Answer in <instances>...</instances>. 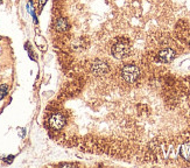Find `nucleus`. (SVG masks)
Masks as SVG:
<instances>
[{"instance_id":"9d476101","label":"nucleus","mask_w":190,"mask_h":168,"mask_svg":"<svg viewBox=\"0 0 190 168\" xmlns=\"http://www.w3.org/2000/svg\"><path fill=\"white\" fill-rule=\"evenodd\" d=\"M1 2H2V0H0V4H1Z\"/></svg>"},{"instance_id":"39448f33","label":"nucleus","mask_w":190,"mask_h":168,"mask_svg":"<svg viewBox=\"0 0 190 168\" xmlns=\"http://www.w3.org/2000/svg\"><path fill=\"white\" fill-rule=\"evenodd\" d=\"M158 57H159V60L161 62L168 63V62H172L175 59V52L172 48H165L159 53Z\"/></svg>"},{"instance_id":"1a4fd4ad","label":"nucleus","mask_w":190,"mask_h":168,"mask_svg":"<svg viewBox=\"0 0 190 168\" xmlns=\"http://www.w3.org/2000/svg\"><path fill=\"white\" fill-rule=\"evenodd\" d=\"M13 159H14V155H9V156H7V159H6V162H7V163H11V162H12V161H13Z\"/></svg>"},{"instance_id":"6e6552de","label":"nucleus","mask_w":190,"mask_h":168,"mask_svg":"<svg viewBox=\"0 0 190 168\" xmlns=\"http://www.w3.org/2000/svg\"><path fill=\"white\" fill-rule=\"evenodd\" d=\"M7 90H8V86L6 84L0 85V100L4 99V97L7 95Z\"/></svg>"},{"instance_id":"f03ea898","label":"nucleus","mask_w":190,"mask_h":168,"mask_svg":"<svg viewBox=\"0 0 190 168\" xmlns=\"http://www.w3.org/2000/svg\"><path fill=\"white\" fill-rule=\"evenodd\" d=\"M112 55L118 60H122L129 55V46L126 42H118L112 47Z\"/></svg>"},{"instance_id":"423d86ee","label":"nucleus","mask_w":190,"mask_h":168,"mask_svg":"<svg viewBox=\"0 0 190 168\" xmlns=\"http://www.w3.org/2000/svg\"><path fill=\"white\" fill-rule=\"evenodd\" d=\"M55 28H56V31H58V32H65L69 28V25L65 19L61 18V19H58V20L56 21Z\"/></svg>"},{"instance_id":"20e7f679","label":"nucleus","mask_w":190,"mask_h":168,"mask_svg":"<svg viewBox=\"0 0 190 168\" xmlns=\"http://www.w3.org/2000/svg\"><path fill=\"white\" fill-rule=\"evenodd\" d=\"M49 125L54 130H61L62 127L65 125V118L61 113H55L50 117L49 119Z\"/></svg>"},{"instance_id":"7ed1b4c3","label":"nucleus","mask_w":190,"mask_h":168,"mask_svg":"<svg viewBox=\"0 0 190 168\" xmlns=\"http://www.w3.org/2000/svg\"><path fill=\"white\" fill-rule=\"evenodd\" d=\"M91 71L97 76H103L108 72V66L106 62L102 61V60H96L92 63Z\"/></svg>"},{"instance_id":"0eeeda50","label":"nucleus","mask_w":190,"mask_h":168,"mask_svg":"<svg viewBox=\"0 0 190 168\" xmlns=\"http://www.w3.org/2000/svg\"><path fill=\"white\" fill-rule=\"evenodd\" d=\"M181 154L185 160L190 161V143H187L181 147Z\"/></svg>"},{"instance_id":"f257e3e1","label":"nucleus","mask_w":190,"mask_h":168,"mask_svg":"<svg viewBox=\"0 0 190 168\" xmlns=\"http://www.w3.org/2000/svg\"><path fill=\"white\" fill-rule=\"evenodd\" d=\"M122 78L127 82V83H134L139 78L140 75V70L135 64H127L122 68Z\"/></svg>"}]
</instances>
